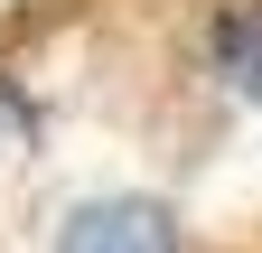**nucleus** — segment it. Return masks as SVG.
<instances>
[{
	"label": "nucleus",
	"instance_id": "obj_2",
	"mask_svg": "<svg viewBox=\"0 0 262 253\" xmlns=\"http://www.w3.org/2000/svg\"><path fill=\"white\" fill-rule=\"evenodd\" d=\"M215 66H225L234 94H262V10H234L215 28Z\"/></svg>",
	"mask_w": 262,
	"mask_h": 253
},
{
	"label": "nucleus",
	"instance_id": "obj_1",
	"mask_svg": "<svg viewBox=\"0 0 262 253\" xmlns=\"http://www.w3.org/2000/svg\"><path fill=\"white\" fill-rule=\"evenodd\" d=\"M56 253H178V225L150 197H94V206L66 216Z\"/></svg>",
	"mask_w": 262,
	"mask_h": 253
},
{
	"label": "nucleus",
	"instance_id": "obj_3",
	"mask_svg": "<svg viewBox=\"0 0 262 253\" xmlns=\"http://www.w3.org/2000/svg\"><path fill=\"white\" fill-rule=\"evenodd\" d=\"M19 150H28V94H19L10 75H0V169H10Z\"/></svg>",
	"mask_w": 262,
	"mask_h": 253
}]
</instances>
